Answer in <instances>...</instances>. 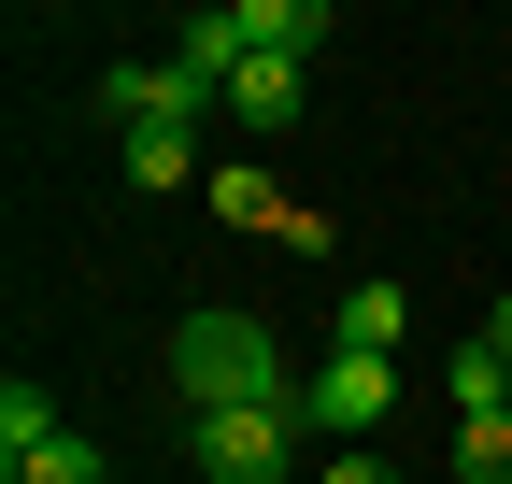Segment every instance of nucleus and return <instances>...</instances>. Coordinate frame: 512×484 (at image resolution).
Returning <instances> with one entry per match:
<instances>
[{
    "mask_svg": "<svg viewBox=\"0 0 512 484\" xmlns=\"http://www.w3.org/2000/svg\"><path fill=\"white\" fill-rule=\"evenodd\" d=\"M171 385H185V413H256V399H285V413H299L285 342L256 328V314H185V328H171Z\"/></svg>",
    "mask_w": 512,
    "mask_h": 484,
    "instance_id": "obj_1",
    "label": "nucleus"
},
{
    "mask_svg": "<svg viewBox=\"0 0 512 484\" xmlns=\"http://www.w3.org/2000/svg\"><path fill=\"white\" fill-rule=\"evenodd\" d=\"M185 456H200V484H285L299 413H285V399H256V413H185Z\"/></svg>",
    "mask_w": 512,
    "mask_h": 484,
    "instance_id": "obj_2",
    "label": "nucleus"
},
{
    "mask_svg": "<svg viewBox=\"0 0 512 484\" xmlns=\"http://www.w3.org/2000/svg\"><path fill=\"white\" fill-rule=\"evenodd\" d=\"M384 413H399V356H342V342H328V371L299 385V428H328V442H384Z\"/></svg>",
    "mask_w": 512,
    "mask_h": 484,
    "instance_id": "obj_3",
    "label": "nucleus"
},
{
    "mask_svg": "<svg viewBox=\"0 0 512 484\" xmlns=\"http://www.w3.org/2000/svg\"><path fill=\"white\" fill-rule=\"evenodd\" d=\"M100 100H114V129L143 143V129H200V72H185V57H128V72H100Z\"/></svg>",
    "mask_w": 512,
    "mask_h": 484,
    "instance_id": "obj_4",
    "label": "nucleus"
},
{
    "mask_svg": "<svg viewBox=\"0 0 512 484\" xmlns=\"http://www.w3.org/2000/svg\"><path fill=\"white\" fill-rule=\"evenodd\" d=\"M228 15H242V57H285V72L328 43V0H228Z\"/></svg>",
    "mask_w": 512,
    "mask_h": 484,
    "instance_id": "obj_5",
    "label": "nucleus"
},
{
    "mask_svg": "<svg viewBox=\"0 0 512 484\" xmlns=\"http://www.w3.org/2000/svg\"><path fill=\"white\" fill-rule=\"evenodd\" d=\"M228 114H242L256 143H271V129H299V72H285V57H242V72H228Z\"/></svg>",
    "mask_w": 512,
    "mask_h": 484,
    "instance_id": "obj_6",
    "label": "nucleus"
},
{
    "mask_svg": "<svg viewBox=\"0 0 512 484\" xmlns=\"http://www.w3.org/2000/svg\"><path fill=\"white\" fill-rule=\"evenodd\" d=\"M328 328H342V356H399L413 299H399V285H342V314H328Z\"/></svg>",
    "mask_w": 512,
    "mask_h": 484,
    "instance_id": "obj_7",
    "label": "nucleus"
},
{
    "mask_svg": "<svg viewBox=\"0 0 512 484\" xmlns=\"http://www.w3.org/2000/svg\"><path fill=\"white\" fill-rule=\"evenodd\" d=\"M171 57H185V72L228 100V72H242V15H228V0H214V15H185V29H171Z\"/></svg>",
    "mask_w": 512,
    "mask_h": 484,
    "instance_id": "obj_8",
    "label": "nucleus"
},
{
    "mask_svg": "<svg viewBox=\"0 0 512 484\" xmlns=\"http://www.w3.org/2000/svg\"><path fill=\"white\" fill-rule=\"evenodd\" d=\"M15 484H114V456L86 442V428H57V442H29V456H0Z\"/></svg>",
    "mask_w": 512,
    "mask_h": 484,
    "instance_id": "obj_9",
    "label": "nucleus"
},
{
    "mask_svg": "<svg viewBox=\"0 0 512 484\" xmlns=\"http://www.w3.org/2000/svg\"><path fill=\"white\" fill-rule=\"evenodd\" d=\"M441 385H456V413H512V356H498V342L470 328V342H456V371H441Z\"/></svg>",
    "mask_w": 512,
    "mask_h": 484,
    "instance_id": "obj_10",
    "label": "nucleus"
},
{
    "mask_svg": "<svg viewBox=\"0 0 512 484\" xmlns=\"http://www.w3.org/2000/svg\"><path fill=\"white\" fill-rule=\"evenodd\" d=\"M128 186H214V171H200L185 129H143V143H128Z\"/></svg>",
    "mask_w": 512,
    "mask_h": 484,
    "instance_id": "obj_11",
    "label": "nucleus"
},
{
    "mask_svg": "<svg viewBox=\"0 0 512 484\" xmlns=\"http://www.w3.org/2000/svg\"><path fill=\"white\" fill-rule=\"evenodd\" d=\"M200 200H214L228 228H285V200H271V171H242V157L214 171V186H200Z\"/></svg>",
    "mask_w": 512,
    "mask_h": 484,
    "instance_id": "obj_12",
    "label": "nucleus"
},
{
    "mask_svg": "<svg viewBox=\"0 0 512 484\" xmlns=\"http://www.w3.org/2000/svg\"><path fill=\"white\" fill-rule=\"evenodd\" d=\"M456 470L470 484H512V413H456Z\"/></svg>",
    "mask_w": 512,
    "mask_h": 484,
    "instance_id": "obj_13",
    "label": "nucleus"
},
{
    "mask_svg": "<svg viewBox=\"0 0 512 484\" xmlns=\"http://www.w3.org/2000/svg\"><path fill=\"white\" fill-rule=\"evenodd\" d=\"M57 428H72V413H57L43 385H0V456H29V442H57Z\"/></svg>",
    "mask_w": 512,
    "mask_h": 484,
    "instance_id": "obj_14",
    "label": "nucleus"
},
{
    "mask_svg": "<svg viewBox=\"0 0 512 484\" xmlns=\"http://www.w3.org/2000/svg\"><path fill=\"white\" fill-rule=\"evenodd\" d=\"M328 484H399V456H384V442H356V456H328Z\"/></svg>",
    "mask_w": 512,
    "mask_h": 484,
    "instance_id": "obj_15",
    "label": "nucleus"
}]
</instances>
